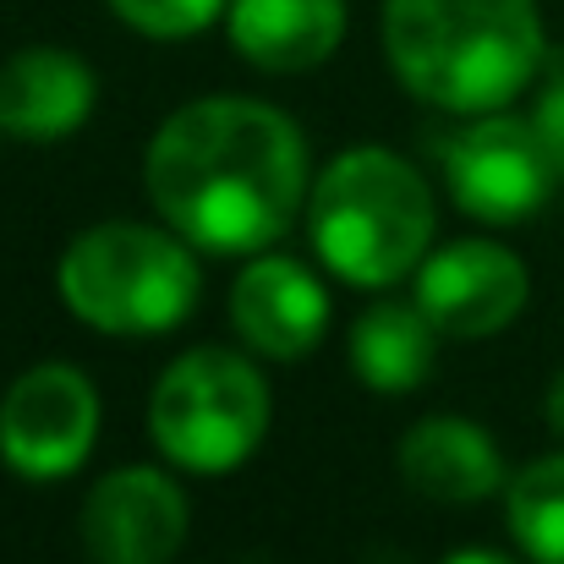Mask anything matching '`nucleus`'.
Listing matches in <instances>:
<instances>
[{
	"mask_svg": "<svg viewBox=\"0 0 564 564\" xmlns=\"http://www.w3.org/2000/svg\"><path fill=\"white\" fill-rule=\"evenodd\" d=\"M400 477L433 505H477L505 482L499 444L466 416H422L400 449Z\"/></svg>",
	"mask_w": 564,
	"mask_h": 564,
	"instance_id": "ddd939ff",
	"label": "nucleus"
},
{
	"mask_svg": "<svg viewBox=\"0 0 564 564\" xmlns=\"http://www.w3.org/2000/svg\"><path fill=\"white\" fill-rule=\"evenodd\" d=\"M230 324L258 357L296 362L324 340L329 296L307 263L285 252H258L230 285Z\"/></svg>",
	"mask_w": 564,
	"mask_h": 564,
	"instance_id": "9d476101",
	"label": "nucleus"
},
{
	"mask_svg": "<svg viewBox=\"0 0 564 564\" xmlns=\"http://www.w3.org/2000/svg\"><path fill=\"white\" fill-rule=\"evenodd\" d=\"M438 362V324L411 302H378L351 324V373L378 394L422 389Z\"/></svg>",
	"mask_w": 564,
	"mask_h": 564,
	"instance_id": "4468645a",
	"label": "nucleus"
},
{
	"mask_svg": "<svg viewBox=\"0 0 564 564\" xmlns=\"http://www.w3.org/2000/svg\"><path fill=\"white\" fill-rule=\"evenodd\" d=\"M383 55L444 116L505 110L543 72L538 0H383Z\"/></svg>",
	"mask_w": 564,
	"mask_h": 564,
	"instance_id": "f03ea898",
	"label": "nucleus"
},
{
	"mask_svg": "<svg viewBox=\"0 0 564 564\" xmlns=\"http://www.w3.org/2000/svg\"><path fill=\"white\" fill-rule=\"evenodd\" d=\"M99 438V389L72 362H39L0 394V460L28 482L72 477Z\"/></svg>",
	"mask_w": 564,
	"mask_h": 564,
	"instance_id": "0eeeda50",
	"label": "nucleus"
},
{
	"mask_svg": "<svg viewBox=\"0 0 564 564\" xmlns=\"http://www.w3.org/2000/svg\"><path fill=\"white\" fill-rule=\"evenodd\" d=\"M192 241L176 230H154L138 219H105L72 236L61 252V296L99 335H165L197 307V263Z\"/></svg>",
	"mask_w": 564,
	"mask_h": 564,
	"instance_id": "20e7f679",
	"label": "nucleus"
},
{
	"mask_svg": "<svg viewBox=\"0 0 564 564\" xmlns=\"http://www.w3.org/2000/svg\"><path fill=\"white\" fill-rule=\"evenodd\" d=\"M444 564H516V560H505V554H494V549H460V554H449Z\"/></svg>",
	"mask_w": 564,
	"mask_h": 564,
	"instance_id": "6ab92c4d",
	"label": "nucleus"
},
{
	"mask_svg": "<svg viewBox=\"0 0 564 564\" xmlns=\"http://www.w3.org/2000/svg\"><path fill=\"white\" fill-rule=\"evenodd\" d=\"M510 538L538 564H564V455L532 460L505 494Z\"/></svg>",
	"mask_w": 564,
	"mask_h": 564,
	"instance_id": "2eb2a0df",
	"label": "nucleus"
},
{
	"mask_svg": "<svg viewBox=\"0 0 564 564\" xmlns=\"http://www.w3.org/2000/svg\"><path fill=\"white\" fill-rule=\"evenodd\" d=\"M269 416L274 400L263 373L225 346H197L176 357L149 400V427L160 455L197 477H225L247 466L269 433Z\"/></svg>",
	"mask_w": 564,
	"mask_h": 564,
	"instance_id": "39448f33",
	"label": "nucleus"
},
{
	"mask_svg": "<svg viewBox=\"0 0 564 564\" xmlns=\"http://www.w3.org/2000/svg\"><path fill=\"white\" fill-rule=\"evenodd\" d=\"M225 6L230 0H110V11L143 39H192L225 17Z\"/></svg>",
	"mask_w": 564,
	"mask_h": 564,
	"instance_id": "dca6fc26",
	"label": "nucleus"
},
{
	"mask_svg": "<svg viewBox=\"0 0 564 564\" xmlns=\"http://www.w3.org/2000/svg\"><path fill=\"white\" fill-rule=\"evenodd\" d=\"M225 33L241 61L274 77L324 66L346 39V0H230Z\"/></svg>",
	"mask_w": 564,
	"mask_h": 564,
	"instance_id": "f8f14e48",
	"label": "nucleus"
},
{
	"mask_svg": "<svg viewBox=\"0 0 564 564\" xmlns=\"http://www.w3.org/2000/svg\"><path fill=\"white\" fill-rule=\"evenodd\" d=\"M532 127L554 160V171L564 176V55H554V66L543 72V88H538V110H532Z\"/></svg>",
	"mask_w": 564,
	"mask_h": 564,
	"instance_id": "f3484780",
	"label": "nucleus"
},
{
	"mask_svg": "<svg viewBox=\"0 0 564 564\" xmlns=\"http://www.w3.org/2000/svg\"><path fill=\"white\" fill-rule=\"evenodd\" d=\"M549 427L564 438V373L554 378V389H549Z\"/></svg>",
	"mask_w": 564,
	"mask_h": 564,
	"instance_id": "a211bd4d",
	"label": "nucleus"
},
{
	"mask_svg": "<svg viewBox=\"0 0 564 564\" xmlns=\"http://www.w3.org/2000/svg\"><path fill=\"white\" fill-rule=\"evenodd\" d=\"M143 187L160 219L192 247L214 258H258L307 203V143L280 105L208 94L154 132Z\"/></svg>",
	"mask_w": 564,
	"mask_h": 564,
	"instance_id": "f257e3e1",
	"label": "nucleus"
},
{
	"mask_svg": "<svg viewBox=\"0 0 564 564\" xmlns=\"http://www.w3.org/2000/svg\"><path fill=\"white\" fill-rule=\"evenodd\" d=\"M438 165H444V182L455 192V203L471 219H488V225L532 219L560 182L538 127L521 121V116H505V110H488V116L455 127L438 143Z\"/></svg>",
	"mask_w": 564,
	"mask_h": 564,
	"instance_id": "423d86ee",
	"label": "nucleus"
},
{
	"mask_svg": "<svg viewBox=\"0 0 564 564\" xmlns=\"http://www.w3.org/2000/svg\"><path fill=\"white\" fill-rule=\"evenodd\" d=\"M307 230L346 285L383 291L427 258L438 208L411 160L362 143L324 165L318 187L307 192Z\"/></svg>",
	"mask_w": 564,
	"mask_h": 564,
	"instance_id": "7ed1b4c3",
	"label": "nucleus"
},
{
	"mask_svg": "<svg viewBox=\"0 0 564 564\" xmlns=\"http://www.w3.org/2000/svg\"><path fill=\"white\" fill-rule=\"evenodd\" d=\"M187 527V494L154 466L105 471L83 505V549L94 564H171Z\"/></svg>",
	"mask_w": 564,
	"mask_h": 564,
	"instance_id": "1a4fd4ad",
	"label": "nucleus"
},
{
	"mask_svg": "<svg viewBox=\"0 0 564 564\" xmlns=\"http://www.w3.org/2000/svg\"><path fill=\"white\" fill-rule=\"evenodd\" d=\"M0 132H6V127H0Z\"/></svg>",
	"mask_w": 564,
	"mask_h": 564,
	"instance_id": "aec40b11",
	"label": "nucleus"
},
{
	"mask_svg": "<svg viewBox=\"0 0 564 564\" xmlns=\"http://www.w3.org/2000/svg\"><path fill=\"white\" fill-rule=\"evenodd\" d=\"M94 94H99V83L83 55L55 50V44L17 50L0 66V127L28 143L72 138L94 116Z\"/></svg>",
	"mask_w": 564,
	"mask_h": 564,
	"instance_id": "9b49d317",
	"label": "nucleus"
},
{
	"mask_svg": "<svg viewBox=\"0 0 564 564\" xmlns=\"http://www.w3.org/2000/svg\"><path fill=\"white\" fill-rule=\"evenodd\" d=\"M527 263L510 247L494 241H449L416 269V307L438 324L449 340H488L510 329L527 307Z\"/></svg>",
	"mask_w": 564,
	"mask_h": 564,
	"instance_id": "6e6552de",
	"label": "nucleus"
}]
</instances>
